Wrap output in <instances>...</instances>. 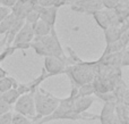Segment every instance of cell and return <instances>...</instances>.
<instances>
[{
  "instance_id": "1",
  "label": "cell",
  "mask_w": 129,
  "mask_h": 124,
  "mask_svg": "<svg viewBox=\"0 0 129 124\" xmlns=\"http://www.w3.org/2000/svg\"><path fill=\"white\" fill-rule=\"evenodd\" d=\"M98 61H84L77 56L74 58V65L67 66L63 74H67L71 86L79 88L80 86L91 83L96 76Z\"/></svg>"
},
{
  "instance_id": "2",
  "label": "cell",
  "mask_w": 129,
  "mask_h": 124,
  "mask_svg": "<svg viewBox=\"0 0 129 124\" xmlns=\"http://www.w3.org/2000/svg\"><path fill=\"white\" fill-rule=\"evenodd\" d=\"M59 98L54 97L52 93L47 92L43 89H36L34 91V105H35V118L33 122L49 116L58 107Z\"/></svg>"
},
{
  "instance_id": "3",
  "label": "cell",
  "mask_w": 129,
  "mask_h": 124,
  "mask_svg": "<svg viewBox=\"0 0 129 124\" xmlns=\"http://www.w3.org/2000/svg\"><path fill=\"white\" fill-rule=\"evenodd\" d=\"M15 113L20 114L25 117L29 118L33 122L35 118V105H34V92H28L22 95L14 104Z\"/></svg>"
},
{
  "instance_id": "4",
  "label": "cell",
  "mask_w": 129,
  "mask_h": 124,
  "mask_svg": "<svg viewBox=\"0 0 129 124\" xmlns=\"http://www.w3.org/2000/svg\"><path fill=\"white\" fill-rule=\"evenodd\" d=\"M94 17L95 22L102 30H105L110 26H120L121 22L119 20L114 9H105L102 8L98 11L91 14Z\"/></svg>"
},
{
  "instance_id": "5",
  "label": "cell",
  "mask_w": 129,
  "mask_h": 124,
  "mask_svg": "<svg viewBox=\"0 0 129 124\" xmlns=\"http://www.w3.org/2000/svg\"><path fill=\"white\" fill-rule=\"evenodd\" d=\"M38 38H40L41 42H42L43 45H44V47L47 48V50H48L50 56L59 57V58H66L64 52L62 50V47H61V43H60V41H59L58 36H57L54 27L51 29V32H50L49 35L38 36Z\"/></svg>"
},
{
  "instance_id": "6",
  "label": "cell",
  "mask_w": 129,
  "mask_h": 124,
  "mask_svg": "<svg viewBox=\"0 0 129 124\" xmlns=\"http://www.w3.org/2000/svg\"><path fill=\"white\" fill-rule=\"evenodd\" d=\"M33 39H34V32H33V29H32V25L24 23L22 29L19 30V32H18L17 35L14 39L13 43H11V47H14L16 50L28 49L29 43L32 42Z\"/></svg>"
},
{
  "instance_id": "7",
  "label": "cell",
  "mask_w": 129,
  "mask_h": 124,
  "mask_svg": "<svg viewBox=\"0 0 129 124\" xmlns=\"http://www.w3.org/2000/svg\"><path fill=\"white\" fill-rule=\"evenodd\" d=\"M67 67V57L66 58H59L54 56L44 57V66L43 70L47 72L49 76L63 74L64 68Z\"/></svg>"
},
{
  "instance_id": "8",
  "label": "cell",
  "mask_w": 129,
  "mask_h": 124,
  "mask_svg": "<svg viewBox=\"0 0 129 124\" xmlns=\"http://www.w3.org/2000/svg\"><path fill=\"white\" fill-rule=\"evenodd\" d=\"M66 5H69L70 8L77 13H85L89 15L102 9V5L94 0H68Z\"/></svg>"
},
{
  "instance_id": "9",
  "label": "cell",
  "mask_w": 129,
  "mask_h": 124,
  "mask_svg": "<svg viewBox=\"0 0 129 124\" xmlns=\"http://www.w3.org/2000/svg\"><path fill=\"white\" fill-rule=\"evenodd\" d=\"M58 9L59 8H57V7H47V8H43V7L38 6V4H35L33 7V10L39 13L40 19L43 20L44 23H47L51 27H54V24H56Z\"/></svg>"
},
{
  "instance_id": "10",
  "label": "cell",
  "mask_w": 129,
  "mask_h": 124,
  "mask_svg": "<svg viewBox=\"0 0 129 124\" xmlns=\"http://www.w3.org/2000/svg\"><path fill=\"white\" fill-rule=\"evenodd\" d=\"M94 96H87V97H76L74 100V106L73 109L77 114H85V112L93 105Z\"/></svg>"
},
{
  "instance_id": "11",
  "label": "cell",
  "mask_w": 129,
  "mask_h": 124,
  "mask_svg": "<svg viewBox=\"0 0 129 124\" xmlns=\"http://www.w3.org/2000/svg\"><path fill=\"white\" fill-rule=\"evenodd\" d=\"M114 107H116V104H112V102H104L103 104L101 114L99 115V120H100L101 124L110 123V121H111L112 116L114 114Z\"/></svg>"
},
{
  "instance_id": "12",
  "label": "cell",
  "mask_w": 129,
  "mask_h": 124,
  "mask_svg": "<svg viewBox=\"0 0 129 124\" xmlns=\"http://www.w3.org/2000/svg\"><path fill=\"white\" fill-rule=\"evenodd\" d=\"M24 23H25L24 19H17V18H16V20L14 22V24L11 25L10 30H9V31L7 32V34L5 35L7 47H10V46H11L14 39H15V36L17 35V33L19 32V30L22 29V26L24 25Z\"/></svg>"
},
{
  "instance_id": "13",
  "label": "cell",
  "mask_w": 129,
  "mask_h": 124,
  "mask_svg": "<svg viewBox=\"0 0 129 124\" xmlns=\"http://www.w3.org/2000/svg\"><path fill=\"white\" fill-rule=\"evenodd\" d=\"M104 32V36H105V41H107V45L112 42H116L119 40L120 38V34L122 32V27L120 26H110L108 29L103 30Z\"/></svg>"
},
{
  "instance_id": "14",
  "label": "cell",
  "mask_w": 129,
  "mask_h": 124,
  "mask_svg": "<svg viewBox=\"0 0 129 124\" xmlns=\"http://www.w3.org/2000/svg\"><path fill=\"white\" fill-rule=\"evenodd\" d=\"M114 114L119 118L121 124H128L129 121V107L128 105H125L122 102L116 104L114 107Z\"/></svg>"
},
{
  "instance_id": "15",
  "label": "cell",
  "mask_w": 129,
  "mask_h": 124,
  "mask_svg": "<svg viewBox=\"0 0 129 124\" xmlns=\"http://www.w3.org/2000/svg\"><path fill=\"white\" fill-rule=\"evenodd\" d=\"M32 29H33V32H34V36H47L50 34L52 27L49 26L43 20L39 19L38 22L32 25Z\"/></svg>"
},
{
  "instance_id": "16",
  "label": "cell",
  "mask_w": 129,
  "mask_h": 124,
  "mask_svg": "<svg viewBox=\"0 0 129 124\" xmlns=\"http://www.w3.org/2000/svg\"><path fill=\"white\" fill-rule=\"evenodd\" d=\"M17 86H18V82L16 81L14 77L7 75L4 79L0 80V92L4 93V92H6V91L10 90V89L17 88Z\"/></svg>"
},
{
  "instance_id": "17",
  "label": "cell",
  "mask_w": 129,
  "mask_h": 124,
  "mask_svg": "<svg viewBox=\"0 0 129 124\" xmlns=\"http://www.w3.org/2000/svg\"><path fill=\"white\" fill-rule=\"evenodd\" d=\"M20 97V95L18 93L17 89H10V90L6 91V92L1 93V100H4V101H6L7 104L11 105L13 106L14 104H15L16 101H17V99Z\"/></svg>"
},
{
  "instance_id": "18",
  "label": "cell",
  "mask_w": 129,
  "mask_h": 124,
  "mask_svg": "<svg viewBox=\"0 0 129 124\" xmlns=\"http://www.w3.org/2000/svg\"><path fill=\"white\" fill-rule=\"evenodd\" d=\"M122 49H125L123 45L120 42V41H116V42H112L107 45L105 47L104 52L102 54V56H107V55H112V54H118V52L122 51Z\"/></svg>"
},
{
  "instance_id": "19",
  "label": "cell",
  "mask_w": 129,
  "mask_h": 124,
  "mask_svg": "<svg viewBox=\"0 0 129 124\" xmlns=\"http://www.w3.org/2000/svg\"><path fill=\"white\" fill-rule=\"evenodd\" d=\"M94 95V89L93 86L91 83L84 84V86H80L77 89V97H87V96H93Z\"/></svg>"
},
{
  "instance_id": "20",
  "label": "cell",
  "mask_w": 129,
  "mask_h": 124,
  "mask_svg": "<svg viewBox=\"0 0 129 124\" xmlns=\"http://www.w3.org/2000/svg\"><path fill=\"white\" fill-rule=\"evenodd\" d=\"M36 4L38 6L43 7V8H47V7H59L66 5V2L60 1V0H36Z\"/></svg>"
},
{
  "instance_id": "21",
  "label": "cell",
  "mask_w": 129,
  "mask_h": 124,
  "mask_svg": "<svg viewBox=\"0 0 129 124\" xmlns=\"http://www.w3.org/2000/svg\"><path fill=\"white\" fill-rule=\"evenodd\" d=\"M95 96L99 99L103 100V102H112V104H117L118 100H117L116 96L113 95V92H104V93H95Z\"/></svg>"
},
{
  "instance_id": "22",
  "label": "cell",
  "mask_w": 129,
  "mask_h": 124,
  "mask_svg": "<svg viewBox=\"0 0 129 124\" xmlns=\"http://www.w3.org/2000/svg\"><path fill=\"white\" fill-rule=\"evenodd\" d=\"M32 122L29 118L25 117V116L20 115L17 113H13V118H11V124H32Z\"/></svg>"
},
{
  "instance_id": "23",
  "label": "cell",
  "mask_w": 129,
  "mask_h": 124,
  "mask_svg": "<svg viewBox=\"0 0 129 124\" xmlns=\"http://www.w3.org/2000/svg\"><path fill=\"white\" fill-rule=\"evenodd\" d=\"M40 19V16H39V13L35 10H31L28 14L26 15V17H25V23H27V24H31L33 25L34 23H36L38 20Z\"/></svg>"
},
{
  "instance_id": "24",
  "label": "cell",
  "mask_w": 129,
  "mask_h": 124,
  "mask_svg": "<svg viewBox=\"0 0 129 124\" xmlns=\"http://www.w3.org/2000/svg\"><path fill=\"white\" fill-rule=\"evenodd\" d=\"M129 64V52H128V48H125L121 51V63H120V67H125L128 66Z\"/></svg>"
},
{
  "instance_id": "25",
  "label": "cell",
  "mask_w": 129,
  "mask_h": 124,
  "mask_svg": "<svg viewBox=\"0 0 129 124\" xmlns=\"http://www.w3.org/2000/svg\"><path fill=\"white\" fill-rule=\"evenodd\" d=\"M15 51H16V49H15V48H14V47H11V46H10V47H7L6 49H5L4 51H2L1 54H0V64H1L2 61H4L5 59H6L8 56H10V55H13Z\"/></svg>"
},
{
  "instance_id": "26",
  "label": "cell",
  "mask_w": 129,
  "mask_h": 124,
  "mask_svg": "<svg viewBox=\"0 0 129 124\" xmlns=\"http://www.w3.org/2000/svg\"><path fill=\"white\" fill-rule=\"evenodd\" d=\"M102 7L105 9H114L119 4V0H102Z\"/></svg>"
},
{
  "instance_id": "27",
  "label": "cell",
  "mask_w": 129,
  "mask_h": 124,
  "mask_svg": "<svg viewBox=\"0 0 129 124\" xmlns=\"http://www.w3.org/2000/svg\"><path fill=\"white\" fill-rule=\"evenodd\" d=\"M11 109H13V106H11V105L7 104V102L4 101V100H0V115L9 113V112H11Z\"/></svg>"
},
{
  "instance_id": "28",
  "label": "cell",
  "mask_w": 129,
  "mask_h": 124,
  "mask_svg": "<svg viewBox=\"0 0 129 124\" xmlns=\"http://www.w3.org/2000/svg\"><path fill=\"white\" fill-rule=\"evenodd\" d=\"M11 118H13L11 112L2 114V115H0V124H11Z\"/></svg>"
},
{
  "instance_id": "29",
  "label": "cell",
  "mask_w": 129,
  "mask_h": 124,
  "mask_svg": "<svg viewBox=\"0 0 129 124\" xmlns=\"http://www.w3.org/2000/svg\"><path fill=\"white\" fill-rule=\"evenodd\" d=\"M10 13H11V10L9 8L4 7V6H0V23H1Z\"/></svg>"
},
{
  "instance_id": "30",
  "label": "cell",
  "mask_w": 129,
  "mask_h": 124,
  "mask_svg": "<svg viewBox=\"0 0 129 124\" xmlns=\"http://www.w3.org/2000/svg\"><path fill=\"white\" fill-rule=\"evenodd\" d=\"M16 2H17V0H0V4L4 7H7V8H9V9L13 8L16 5Z\"/></svg>"
},
{
  "instance_id": "31",
  "label": "cell",
  "mask_w": 129,
  "mask_h": 124,
  "mask_svg": "<svg viewBox=\"0 0 129 124\" xmlns=\"http://www.w3.org/2000/svg\"><path fill=\"white\" fill-rule=\"evenodd\" d=\"M109 124H121V123H120V121H119V118L116 116V114H113V116H112Z\"/></svg>"
},
{
  "instance_id": "32",
  "label": "cell",
  "mask_w": 129,
  "mask_h": 124,
  "mask_svg": "<svg viewBox=\"0 0 129 124\" xmlns=\"http://www.w3.org/2000/svg\"><path fill=\"white\" fill-rule=\"evenodd\" d=\"M8 75V73H7V71H5L2 67H0V80L4 79L5 76H7Z\"/></svg>"
},
{
  "instance_id": "33",
  "label": "cell",
  "mask_w": 129,
  "mask_h": 124,
  "mask_svg": "<svg viewBox=\"0 0 129 124\" xmlns=\"http://www.w3.org/2000/svg\"><path fill=\"white\" fill-rule=\"evenodd\" d=\"M5 45H6V39L4 38L1 41H0V47H1V46H5Z\"/></svg>"
},
{
  "instance_id": "34",
  "label": "cell",
  "mask_w": 129,
  "mask_h": 124,
  "mask_svg": "<svg viewBox=\"0 0 129 124\" xmlns=\"http://www.w3.org/2000/svg\"><path fill=\"white\" fill-rule=\"evenodd\" d=\"M94 1H96V2H99V4H101V2H102V0H94ZM102 5V4H101Z\"/></svg>"
},
{
  "instance_id": "35",
  "label": "cell",
  "mask_w": 129,
  "mask_h": 124,
  "mask_svg": "<svg viewBox=\"0 0 129 124\" xmlns=\"http://www.w3.org/2000/svg\"><path fill=\"white\" fill-rule=\"evenodd\" d=\"M60 1H63V2H67V1H68V0H60Z\"/></svg>"
},
{
  "instance_id": "36",
  "label": "cell",
  "mask_w": 129,
  "mask_h": 124,
  "mask_svg": "<svg viewBox=\"0 0 129 124\" xmlns=\"http://www.w3.org/2000/svg\"><path fill=\"white\" fill-rule=\"evenodd\" d=\"M0 100H1V92H0Z\"/></svg>"
}]
</instances>
